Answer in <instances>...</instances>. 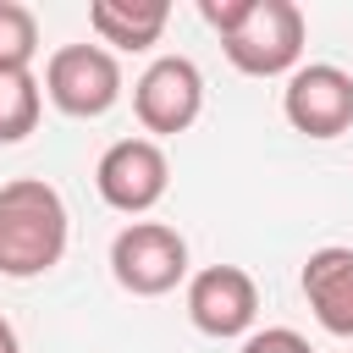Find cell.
I'll list each match as a JSON object with an SVG mask.
<instances>
[{"label":"cell","instance_id":"cell-13","mask_svg":"<svg viewBox=\"0 0 353 353\" xmlns=\"http://www.w3.org/2000/svg\"><path fill=\"white\" fill-rule=\"evenodd\" d=\"M237 353H314V347H309V336L292 331V325H265V331H248Z\"/></svg>","mask_w":353,"mask_h":353},{"label":"cell","instance_id":"cell-9","mask_svg":"<svg viewBox=\"0 0 353 353\" xmlns=\"http://www.w3.org/2000/svg\"><path fill=\"white\" fill-rule=\"evenodd\" d=\"M298 287H303V303L314 309V320H320L331 336L353 342V248H342V243L314 248V254L303 259Z\"/></svg>","mask_w":353,"mask_h":353},{"label":"cell","instance_id":"cell-4","mask_svg":"<svg viewBox=\"0 0 353 353\" xmlns=\"http://www.w3.org/2000/svg\"><path fill=\"white\" fill-rule=\"evenodd\" d=\"M44 99L77 121L105 116L121 99V61L105 44H61L44 61Z\"/></svg>","mask_w":353,"mask_h":353},{"label":"cell","instance_id":"cell-14","mask_svg":"<svg viewBox=\"0 0 353 353\" xmlns=\"http://www.w3.org/2000/svg\"><path fill=\"white\" fill-rule=\"evenodd\" d=\"M0 353H22V342H17V331H11L6 314H0Z\"/></svg>","mask_w":353,"mask_h":353},{"label":"cell","instance_id":"cell-3","mask_svg":"<svg viewBox=\"0 0 353 353\" xmlns=\"http://www.w3.org/2000/svg\"><path fill=\"white\" fill-rule=\"evenodd\" d=\"M110 276L132 298H165L188 281V237L165 221H132L110 237Z\"/></svg>","mask_w":353,"mask_h":353},{"label":"cell","instance_id":"cell-6","mask_svg":"<svg viewBox=\"0 0 353 353\" xmlns=\"http://www.w3.org/2000/svg\"><path fill=\"white\" fill-rule=\"evenodd\" d=\"M94 188H99V199L110 210L149 215L171 188V160H165V149L154 138H116L94 165Z\"/></svg>","mask_w":353,"mask_h":353},{"label":"cell","instance_id":"cell-8","mask_svg":"<svg viewBox=\"0 0 353 353\" xmlns=\"http://www.w3.org/2000/svg\"><path fill=\"white\" fill-rule=\"evenodd\" d=\"M188 320L215 336V342H232V336H248L254 320H259V287L243 265H204L199 276H188Z\"/></svg>","mask_w":353,"mask_h":353},{"label":"cell","instance_id":"cell-12","mask_svg":"<svg viewBox=\"0 0 353 353\" xmlns=\"http://www.w3.org/2000/svg\"><path fill=\"white\" fill-rule=\"evenodd\" d=\"M39 55V17L22 0H0V72H28Z\"/></svg>","mask_w":353,"mask_h":353},{"label":"cell","instance_id":"cell-5","mask_svg":"<svg viewBox=\"0 0 353 353\" xmlns=\"http://www.w3.org/2000/svg\"><path fill=\"white\" fill-rule=\"evenodd\" d=\"M204 110V72L188 55H160L143 66V77L132 83V116L143 132L154 138H176L199 121Z\"/></svg>","mask_w":353,"mask_h":353},{"label":"cell","instance_id":"cell-1","mask_svg":"<svg viewBox=\"0 0 353 353\" xmlns=\"http://www.w3.org/2000/svg\"><path fill=\"white\" fill-rule=\"evenodd\" d=\"M199 17L243 77H292L303 66L309 22L292 0H199Z\"/></svg>","mask_w":353,"mask_h":353},{"label":"cell","instance_id":"cell-11","mask_svg":"<svg viewBox=\"0 0 353 353\" xmlns=\"http://www.w3.org/2000/svg\"><path fill=\"white\" fill-rule=\"evenodd\" d=\"M44 83L33 72H0V143H22L39 127Z\"/></svg>","mask_w":353,"mask_h":353},{"label":"cell","instance_id":"cell-10","mask_svg":"<svg viewBox=\"0 0 353 353\" xmlns=\"http://www.w3.org/2000/svg\"><path fill=\"white\" fill-rule=\"evenodd\" d=\"M171 22V6L165 0H94L88 6V28L94 39L110 50V55H143L160 44Z\"/></svg>","mask_w":353,"mask_h":353},{"label":"cell","instance_id":"cell-2","mask_svg":"<svg viewBox=\"0 0 353 353\" xmlns=\"http://www.w3.org/2000/svg\"><path fill=\"white\" fill-rule=\"evenodd\" d=\"M66 237L72 215L61 188H50L44 176H17L0 188V276L33 281L55 270L66 259Z\"/></svg>","mask_w":353,"mask_h":353},{"label":"cell","instance_id":"cell-7","mask_svg":"<svg viewBox=\"0 0 353 353\" xmlns=\"http://www.w3.org/2000/svg\"><path fill=\"white\" fill-rule=\"evenodd\" d=\"M281 116L303 138H342L353 127V77L331 61H309L281 88Z\"/></svg>","mask_w":353,"mask_h":353}]
</instances>
